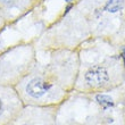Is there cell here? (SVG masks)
<instances>
[{
	"label": "cell",
	"instance_id": "1",
	"mask_svg": "<svg viewBox=\"0 0 125 125\" xmlns=\"http://www.w3.org/2000/svg\"><path fill=\"white\" fill-rule=\"evenodd\" d=\"M44 58L35 62L14 86L24 106L56 107L74 90L79 53L75 50H44Z\"/></svg>",
	"mask_w": 125,
	"mask_h": 125
},
{
	"label": "cell",
	"instance_id": "2",
	"mask_svg": "<svg viewBox=\"0 0 125 125\" xmlns=\"http://www.w3.org/2000/svg\"><path fill=\"white\" fill-rule=\"evenodd\" d=\"M125 84L108 92L73 90L55 107V125H125L122 95Z\"/></svg>",
	"mask_w": 125,
	"mask_h": 125
},
{
	"label": "cell",
	"instance_id": "3",
	"mask_svg": "<svg viewBox=\"0 0 125 125\" xmlns=\"http://www.w3.org/2000/svg\"><path fill=\"white\" fill-rule=\"evenodd\" d=\"M124 84L125 58L122 49L106 55L99 49L79 53L74 90L85 93L108 92Z\"/></svg>",
	"mask_w": 125,
	"mask_h": 125
},
{
	"label": "cell",
	"instance_id": "4",
	"mask_svg": "<svg viewBox=\"0 0 125 125\" xmlns=\"http://www.w3.org/2000/svg\"><path fill=\"white\" fill-rule=\"evenodd\" d=\"M35 47L17 44L0 52V84L15 86L26 75L35 62Z\"/></svg>",
	"mask_w": 125,
	"mask_h": 125
},
{
	"label": "cell",
	"instance_id": "5",
	"mask_svg": "<svg viewBox=\"0 0 125 125\" xmlns=\"http://www.w3.org/2000/svg\"><path fill=\"white\" fill-rule=\"evenodd\" d=\"M6 125H55V107L24 106Z\"/></svg>",
	"mask_w": 125,
	"mask_h": 125
},
{
	"label": "cell",
	"instance_id": "6",
	"mask_svg": "<svg viewBox=\"0 0 125 125\" xmlns=\"http://www.w3.org/2000/svg\"><path fill=\"white\" fill-rule=\"evenodd\" d=\"M24 105L14 86L0 84V125H6L23 109Z\"/></svg>",
	"mask_w": 125,
	"mask_h": 125
},
{
	"label": "cell",
	"instance_id": "7",
	"mask_svg": "<svg viewBox=\"0 0 125 125\" xmlns=\"http://www.w3.org/2000/svg\"><path fill=\"white\" fill-rule=\"evenodd\" d=\"M35 0H0V10L7 24L15 22L32 9Z\"/></svg>",
	"mask_w": 125,
	"mask_h": 125
},
{
	"label": "cell",
	"instance_id": "8",
	"mask_svg": "<svg viewBox=\"0 0 125 125\" xmlns=\"http://www.w3.org/2000/svg\"><path fill=\"white\" fill-rule=\"evenodd\" d=\"M6 25H7L6 18H5V16H3V14L1 13V10H0V31H2Z\"/></svg>",
	"mask_w": 125,
	"mask_h": 125
},
{
	"label": "cell",
	"instance_id": "9",
	"mask_svg": "<svg viewBox=\"0 0 125 125\" xmlns=\"http://www.w3.org/2000/svg\"><path fill=\"white\" fill-rule=\"evenodd\" d=\"M122 112H123V119H124V124H125V88L122 95Z\"/></svg>",
	"mask_w": 125,
	"mask_h": 125
},
{
	"label": "cell",
	"instance_id": "10",
	"mask_svg": "<svg viewBox=\"0 0 125 125\" xmlns=\"http://www.w3.org/2000/svg\"><path fill=\"white\" fill-rule=\"evenodd\" d=\"M65 1H66V2H67V3H69V2H71V1H72V0H65Z\"/></svg>",
	"mask_w": 125,
	"mask_h": 125
}]
</instances>
